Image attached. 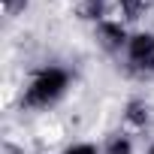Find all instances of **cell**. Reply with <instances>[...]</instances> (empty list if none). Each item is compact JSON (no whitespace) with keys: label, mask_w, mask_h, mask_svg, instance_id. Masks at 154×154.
<instances>
[{"label":"cell","mask_w":154,"mask_h":154,"mask_svg":"<svg viewBox=\"0 0 154 154\" xmlns=\"http://www.w3.org/2000/svg\"><path fill=\"white\" fill-rule=\"evenodd\" d=\"M63 88H66V72L63 69H45V72L36 75L33 85L27 88L24 103H30V106H48L51 100H57L63 94Z\"/></svg>","instance_id":"1"},{"label":"cell","mask_w":154,"mask_h":154,"mask_svg":"<svg viewBox=\"0 0 154 154\" xmlns=\"http://www.w3.org/2000/svg\"><path fill=\"white\" fill-rule=\"evenodd\" d=\"M130 60L136 66H154V36L139 33L130 39Z\"/></svg>","instance_id":"2"},{"label":"cell","mask_w":154,"mask_h":154,"mask_svg":"<svg viewBox=\"0 0 154 154\" xmlns=\"http://www.w3.org/2000/svg\"><path fill=\"white\" fill-rule=\"evenodd\" d=\"M100 33L106 36L109 45H121V42H124V30H121L118 24H100Z\"/></svg>","instance_id":"3"},{"label":"cell","mask_w":154,"mask_h":154,"mask_svg":"<svg viewBox=\"0 0 154 154\" xmlns=\"http://www.w3.org/2000/svg\"><path fill=\"white\" fill-rule=\"evenodd\" d=\"M154 0H121V6H124V12L130 15V18H139V12L145 9V6H151Z\"/></svg>","instance_id":"4"},{"label":"cell","mask_w":154,"mask_h":154,"mask_svg":"<svg viewBox=\"0 0 154 154\" xmlns=\"http://www.w3.org/2000/svg\"><path fill=\"white\" fill-rule=\"evenodd\" d=\"M130 121H136V124H142V121H148V112L139 106V103H133L130 106Z\"/></svg>","instance_id":"5"},{"label":"cell","mask_w":154,"mask_h":154,"mask_svg":"<svg viewBox=\"0 0 154 154\" xmlns=\"http://www.w3.org/2000/svg\"><path fill=\"white\" fill-rule=\"evenodd\" d=\"M109 154H130V142L127 139H115L109 145Z\"/></svg>","instance_id":"6"},{"label":"cell","mask_w":154,"mask_h":154,"mask_svg":"<svg viewBox=\"0 0 154 154\" xmlns=\"http://www.w3.org/2000/svg\"><path fill=\"white\" fill-rule=\"evenodd\" d=\"M24 3H27V0H3V9H6L9 15H12V12H18V9H21Z\"/></svg>","instance_id":"7"},{"label":"cell","mask_w":154,"mask_h":154,"mask_svg":"<svg viewBox=\"0 0 154 154\" xmlns=\"http://www.w3.org/2000/svg\"><path fill=\"white\" fill-rule=\"evenodd\" d=\"M85 15H88V18H97V15H100V0H88Z\"/></svg>","instance_id":"8"},{"label":"cell","mask_w":154,"mask_h":154,"mask_svg":"<svg viewBox=\"0 0 154 154\" xmlns=\"http://www.w3.org/2000/svg\"><path fill=\"white\" fill-rule=\"evenodd\" d=\"M66 154H97V148L94 145H72Z\"/></svg>","instance_id":"9"}]
</instances>
